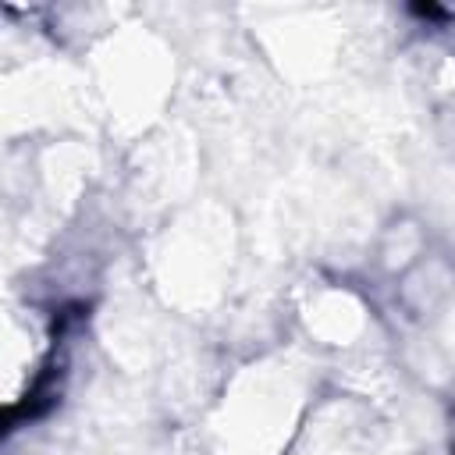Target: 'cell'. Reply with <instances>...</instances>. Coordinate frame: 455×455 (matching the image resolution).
Returning <instances> with one entry per match:
<instances>
[{
	"instance_id": "obj_1",
	"label": "cell",
	"mask_w": 455,
	"mask_h": 455,
	"mask_svg": "<svg viewBox=\"0 0 455 455\" xmlns=\"http://www.w3.org/2000/svg\"><path fill=\"white\" fill-rule=\"evenodd\" d=\"M306 412V377L288 359H259L238 370L213 416L210 441L217 455H277L299 434Z\"/></svg>"
},
{
	"instance_id": "obj_2",
	"label": "cell",
	"mask_w": 455,
	"mask_h": 455,
	"mask_svg": "<svg viewBox=\"0 0 455 455\" xmlns=\"http://www.w3.org/2000/svg\"><path fill=\"white\" fill-rule=\"evenodd\" d=\"M60 363V320L50 313L25 306L11 309L4 320V402L14 412L18 405H32L36 395L50 384Z\"/></svg>"
},
{
	"instance_id": "obj_3",
	"label": "cell",
	"mask_w": 455,
	"mask_h": 455,
	"mask_svg": "<svg viewBox=\"0 0 455 455\" xmlns=\"http://www.w3.org/2000/svg\"><path fill=\"white\" fill-rule=\"evenodd\" d=\"M302 316H306L309 334L320 338V345H334V348L352 345L366 331V309L345 288H320V291H313V299H309Z\"/></svg>"
}]
</instances>
